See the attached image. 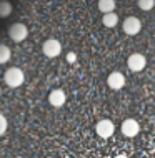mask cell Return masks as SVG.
Instances as JSON below:
<instances>
[{
	"instance_id": "3",
	"label": "cell",
	"mask_w": 155,
	"mask_h": 158,
	"mask_svg": "<svg viewBox=\"0 0 155 158\" xmlns=\"http://www.w3.org/2000/svg\"><path fill=\"white\" fill-rule=\"evenodd\" d=\"M42 52H44L45 57L55 58L62 53V45H60V42L55 40V38H49V40H45L44 45H42Z\"/></svg>"
},
{
	"instance_id": "10",
	"label": "cell",
	"mask_w": 155,
	"mask_h": 158,
	"mask_svg": "<svg viewBox=\"0 0 155 158\" xmlns=\"http://www.w3.org/2000/svg\"><path fill=\"white\" fill-rule=\"evenodd\" d=\"M102 23L105 25L107 28H114L115 25L118 23V17H117V14H115V12H109V14H103Z\"/></svg>"
},
{
	"instance_id": "14",
	"label": "cell",
	"mask_w": 155,
	"mask_h": 158,
	"mask_svg": "<svg viewBox=\"0 0 155 158\" xmlns=\"http://www.w3.org/2000/svg\"><path fill=\"white\" fill-rule=\"evenodd\" d=\"M137 3H139V8L144 12H149L155 7V0H137Z\"/></svg>"
},
{
	"instance_id": "16",
	"label": "cell",
	"mask_w": 155,
	"mask_h": 158,
	"mask_svg": "<svg viewBox=\"0 0 155 158\" xmlns=\"http://www.w3.org/2000/svg\"><path fill=\"white\" fill-rule=\"evenodd\" d=\"M75 58H77L75 53H68V55H67V60H68V62H75Z\"/></svg>"
},
{
	"instance_id": "6",
	"label": "cell",
	"mask_w": 155,
	"mask_h": 158,
	"mask_svg": "<svg viewBox=\"0 0 155 158\" xmlns=\"http://www.w3.org/2000/svg\"><path fill=\"white\" fill-rule=\"evenodd\" d=\"M95 131H97V135L100 136V138H110V136L114 135V131H115V127L110 120H100L95 127Z\"/></svg>"
},
{
	"instance_id": "5",
	"label": "cell",
	"mask_w": 155,
	"mask_h": 158,
	"mask_svg": "<svg viewBox=\"0 0 155 158\" xmlns=\"http://www.w3.org/2000/svg\"><path fill=\"white\" fill-rule=\"evenodd\" d=\"M122 28H123V32H125L127 35H137V33L140 32V28H142V23H140V20L137 19V17H127V19L123 20V23H122Z\"/></svg>"
},
{
	"instance_id": "4",
	"label": "cell",
	"mask_w": 155,
	"mask_h": 158,
	"mask_svg": "<svg viewBox=\"0 0 155 158\" xmlns=\"http://www.w3.org/2000/svg\"><path fill=\"white\" fill-rule=\"evenodd\" d=\"M127 65L132 72H142L145 68V65H147V58L142 53H132L127 60Z\"/></svg>"
},
{
	"instance_id": "8",
	"label": "cell",
	"mask_w": 155,
	"mask_h": 158,
	"mask_svg": "<svg viewBox=\"0 0 155 158\" xmlns=\"http://www.w3.org/2000/svg\"><path fill=\"white\" fill-rule=\"evenodd\" d=\"M107 85L112 88V90H120V88L125 85V77L120 72H112L107 78Z\"/></svg>"
},
{
	"instance_id": "11",
	"label": "cell",
	"mask_w": 155,
	"mask_h": 158,
	"mask_svg": "<svg viewBox=\"0 0 155 158\" xmlns=\"http://www.w3.org/2000/svg\"><path fill=\"white\" fill-rule=\"evenodd\" d=\"M12 10H14V7H12V3L8 2V0H0V19L10 17Z\"/></svg>"
},
{
	"instance_id": "13",
	"label": "cell",
	"mask_w": 155,
	"mask_h": 158,
	"mask_svg": "<svg viewBox=\"0 0 155 158\" xmlns=\"http://www.w3.org/2000/svg\"><path fill=\"white\" fill-rule=\"evenodd\" d=\"M10 55H12V52L7 45H0V63L8 62L10 60Z\"/></svg>"
},
{
	"instance_id": "7",
	"label": "cell",
	"mask_w": 155,
	"mask_h": 158,
	"mask_svg": "<svg viewBox=\"0 0 155 158\" xmlns=\"http://www.w3.org/2000/svg\"><path fill=\"white\" fill-rule=\"evenodd\" d=\"M120 130H122V133L128 136V138H133L137 133H139L140 127L139 123H137V120H133V118H127V120H123L122 127H120Z\"/></svg>"
},
{
	"instance_id": "2",
	"label": "cell",
	"mask_w": 155,
	"mask_h": 158,
	"mask_svg": "<svg viewBox=\"0 0 155 158\" xmlns=\"http://www.w3.org/2000/svg\"><path fill=\"white\" fill-rule=\"evenodd\" d=\"M27 35H28V28L25 23H14L8 28V37H10L15 44L24 42L25 38H27Z\"/></svg>"
},
{
	"instance_id": "12",
	"label": "cell",
	"mask_w": 155,
	"mask_h": 158,
	"mask_svg": "<svg viewBox=\"0 0 155 158\" xmlns=\"http://www.w3.org/2000/svg\"><path fill=\"white\" fill-rule=\"evenodd\" d=\"M98 10L102 14H109L115 10V0H98Z\"/></svg>"
},
{
	"instance_id": "1",
	"label": "cell",
	"mask_w": 155,
	"mask_h": 158,
	"mask_svg": "<svg viewBox=\"0 0 155 158\" xmlns=\"http://www.w3.org/2000/svg\"><path fill=\"white\" fill-rule=\"evenodd\" d=\"M24 80H25V75L19 67H10L5 72V75H3V82H5L10 88L20 87V85L24 83Z\"/></svg>"
},
{
	"instance_id": "9",
	"label": "cell",
	"mask_w": 155,
	"mask_h": 158,
	"mask_svg": "<svg viewBox=\"0 0 155 158\" xmlns=\"http://www.w3.org/2000/svg\"><path fill=\"white\" fill-rule=\"evenodd\" d=\"M49 102L52 106H62L63 103H65V93H63V90H52L50 95H49Z\"/></svg>"
},
{
	"instance_id": "15",
	"label": "cell",
	"mask_w": 155,
	"mask_h": 158,
	"mask_svg": "<svg viewBox=\"0 0 155 158\" xmlns=\"http://www.w3.org/2000/svg\"><path fill=\"white\" fill-rule=\"evenodd\" d=\"M7 127H8L7 118L3 117V115H0V135H3V133L7 131Z\"/></svg>"
},
{
	"instance_id": "17",
	"label": "cell",
	"mask_w": 155,
	"mask_h": 158,
	"mask_svg": "<svg viewBox=\"0 0 155 158\" xmlns=\"http://www.w3.org/2000/svg\"><path fill=\"white\" fill-rule=\"evenodd\" d=\"M115 158H128V156H127V155H117Z\"/></svg>"
}]
</instances>
